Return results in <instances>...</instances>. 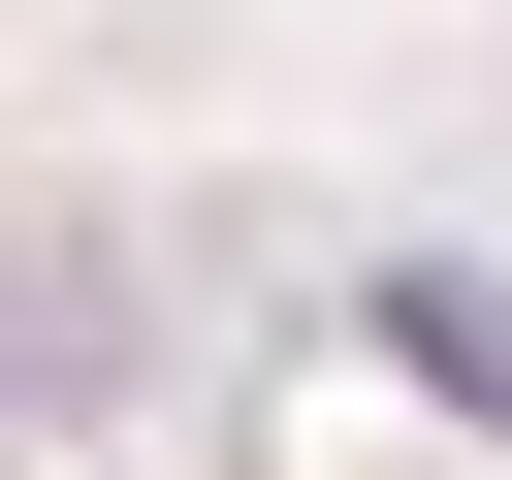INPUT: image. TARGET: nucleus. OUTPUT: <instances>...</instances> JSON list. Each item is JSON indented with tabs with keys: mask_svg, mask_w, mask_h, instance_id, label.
Listing matches in <instances>:
<instances>
[{
	"mask_svg": "<svg viewBox=\"0 0 512 480\" xmlns=\"http://www.w3.org/2000/svg\"><path fill=\"white\" fill-rule=\"evenodd\" d=\"M384 352H416L448 416H512V288H384Z\"/></svg>",
	"mask_w": 512,
	"mask_h": 480,
	"instance_id": "nucleus-1",
	"label": "nucleus"
}]
</instances>
